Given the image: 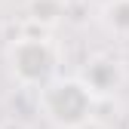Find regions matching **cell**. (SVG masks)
<instances>
[{
	"instance_id": "cell-1",
	"label": "cell",
	"mask_w": 129,
	"mask_h": 129,
	"mask_svg": "<svg viewBox=\"0 0 129 129\" xmlns=\"http://www.w3.org/2000/svg\"><path fill=\"white\" fill-rule=\"evenodd\" d=\"M43 111L61 129H77L80 123L89 120L92 111L89 86L77 83V80H55L43 89Z\"/></svg>"
},
{
	"instance_id": "cell-2",
	"label": "cell",
	"mask_w": 129,
	"mask_h": 129,
	"mask_svg": "<svg viewBox=\"0 0 129 129\" xmlns=\"http://www.w3.org/2000/svg\"><path fill=\"white\" fill-rule=\"evenodd\" d=\"M9 58H12V71H15V77H19L22 83H40V80H46V74L52 68L49 49H46L43 43H37V40L12 46Z\"/></svg>"
}]
</instances>
